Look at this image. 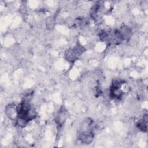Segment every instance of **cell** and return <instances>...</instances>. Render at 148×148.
Instances as JSON below:
<instances>
[{
  "mask_svg": "<svg viewBox=\"0 0 148 148\" xmlns=\"http://www.w3.org/2000/svg\"><path fill=\"white\" fill-rule=\"evenodd\" d=\"M30 100L23 98L17 106V125L21 127H25L30 121L37 116L35 108L31 104Z\"/></svg>",
  "mask_w": 148,
  "mask_h": 148,
  "instance_id": "1",
  "label": "cell"
},
{
  "mask_svg": "<svg viewBox=\"0 0 148 148\" xmlns=\"http://www.w3.org/2000/svg\"><path fill=\"white\" fill-rule=\"evenodd\" d=\"M94 123L92 119L87 118L80 124L78 132V139L84 144L90 143L94 136Z\"/></svg>",
  "mask_w": 148,
  "mask_h": 148,
  "instance_id": "2",
  "label": "cell"
},
{
  "mask_svg": "<svg viewBox=\"0 0 148 148\" xmlns=\"http://www.w3.org/2000/svg\"><path fill=\"white\" fill-rule=\"evenodd\" d=\"M100 39L106 42L108 45H118L125 41L120 29L111 30H101L99 33Z\"/></svg>",
  "mask_w": 148,
  "mask_h": 148,
  "instance_id": "3",
  "label": "cell"
},
{
  "mask_svg": "<svg viewBox=\"0 0 148 148\" xmlns=\"http://www.w3.org/2000/svg\"><path fill=\"white\" fill-rule=\"evenodd\" d=\"M125 81L121 79H115L112 81L110 87V97L115 99H120L124 94V91L122 87Z\"/></svg>",
  "mask_w": 148,
  "mask_h": 148,
  "instance_id": "4",
  "label": "cell"
},
{
  "mask_svg": "<svg viewBox=\"0 0 148 148\" xmlns=\"http://www.w3.org/2000/svg\"><path fill=\"white\" fill-rule=\"evenodd\" d=\"M85 50L83 46L80 45H76L74 47L69 49L65 54V58L69 62H74L79 56L81 55Z\"/></svg>",
  "mask_w": 148,
  "mask_h": 148,
  "instance_id": "5",
  "label": "cell"
},
{
  "mask_svg": "<svg viewBox=\"0 0 148 148\" xmlns=\"http://www.w3.org/2000/svg\"><path fill=\"white\" fill-rule=\"evenodd\" d=\"M67 118V111L64 106H61L58 110L55 118V121L58 127H61Z\"/></svg>",
  "mask_w": 148,
  "mask_h": 148,
  "instance_id": "6",
  "label": "cell"
},
{
  "mask_svg": "<svg viewBox=\"0 0 148 148\" xmlns=\"http://www.w3.org/2000/svg\"><path fill=\"white\" fill-rule=\"evenodd\" d=\"M5 113L10 119L13 120L17 118V106L14 104H9L6 106Z\"/></svg>",
  "mask_w": 148,
  "mask_h": 148,
  "instance_id": "7",
  "label": "cell"
},
{
  "mask_svg": "<svg viewBox=\"0 0 148 148\" xmlns=\"http://www.w3.org/2000/svg\"><path fill=\"white\" fill-rule=\"evenodd\" d=\"M136 127L139 130L143 132L147 131V114H145L143 117L136 123Z\"/></svg>",
  "mask_w": 148,
  "mask_h": 148,
  "instance_id": "8",
  "label": "cell"
},
{
  "mask_svg": "<svg viewBox=\"0 0 148 148\" xmlns=\"http://www.w3.org/2000/svg\"><path fill=\"white\" fill-rule=\"evenodd\" d=\"M88 24V20L85 18H78L76 20L75 25L77 27L83 28Z\"/></svg>",
  "mask_w": 148,
  "mask_h": 148,
  "instance_id": "9",
  "label": "cell"
}]
</instances>
